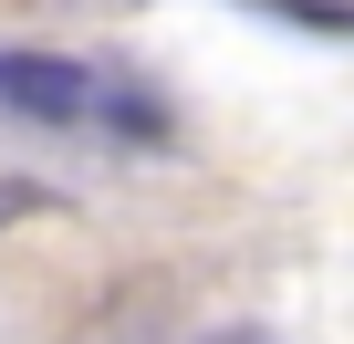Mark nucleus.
Instances as JSON below:
<instances>
[{
    "mask_svg": "<svg viewBox=\"0 0 354 344\" xmlns=\"http://www.w3.org/2000/svg\"><path fill=\"white\" fill-rule=\"evenodd\" d=\"M250 11H281V21H302V32H323V42H344V32H354L344 0H250Z\"/></svg>",
    "mask_w": 354,
    "mask_h": 344,
    "instance_id": "obj_2",
    "label": "nucleus"
},
{
    "mask_svg": "<svg viewBox=\"0 0 354 344\" xmlns=\"http://www.w3.org/2000/svg\"><path fill=\"white\" fill-rule=\"evenodd\" d=\"M21 209H42V188H11V178H0V219H21Z\"/></svg>",
    "mask_w": 354,
    "mask_h": 344,
    "instance_id": "obj_3",
    "label": "nucleus"
},
{
    "mask_svg": "<svg viewBox=\"0 0 354 344\" xmlns=\"http://www.w3.org/2000/svg\"><path fill=\"white\" fill-rule=\"evenodd\" d=\"M0 115L21 125H94V63L73 53H0Z\"/></svg>",
    "mask_w": 354,
    "mask_h": 344,
    "instance_id": "obj_1",
    "label": "nucleus"
},
{
    "mask_svg": "<svg viewBox=\"0 0 354 344\" xmlns=\"http://www.w3.org/2000/svg\"><path fill=\"white\" fill-rule=\"evenodd\" d=\"M230 344H261V334H230Z\"/></svg>",
    "mask_w": 354,
    "mask_h": 344,
    "instance_id": "obj_4",
    "label": "nucleus"
}]
</instances>
